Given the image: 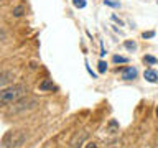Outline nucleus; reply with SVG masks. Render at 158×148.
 I'll use <instances>...</instances> for the list:
<instances>
[{
    "mask_svg": "<svg viewBox=\"0 0 158 148\" xmlns=\"http://www.w3.org/2000/svg\"><path fill=\"white\" fill-rule=\"evenodd\" d=\"M143 61L148 63V64H156V58H153V56H145V58H143Z\"/></svg>",
    "mask_w": 158,
    "mask_h": 148,
    "instance_id": "f8f14e48",
    "label": "nucleus"
},
{
    "mask_svg": "<svg viewBox=\"0 0 158 148\" xmlns=\"http://www.w3.org/2000/svg\"><path fill=\"white\" fill-rule=\"evenodd\" d=\"M156 115H158V109H156Z\"/></svg>",
    "mask_w": 158,
    "mask_h": 148,
    "instance_id": "6ab92c4d",
    "label": "nucleus"
},
{
    "mask_svg": "<svg viewBox=\"0 0 158 148\" xmlns=\"http://www.w3.org/2000/svg\"><path fill=\"white\" fill-rule=\"evenodd\" d=\"M106 5H110V7H118V2H110V0H104Z\"/></svg>",
    "mask_w": 158,
    "mask_h": 148,
    "instance_id": "2eb2a0df",
    "label": "nucleus"
},
{
    "mask_svg": "<svg viewBox=\"0 0 158 148\" xmlns=\"http://www.w3.org/2000/svg\"><path fill=\"white\" fill-rule=\"evenodd\" d=\"M2 3H3V0H0V5H2Z\"/></svg>",
    "mask_w": 158,
    "mask_h": 148,
    "instance_id": "a211bd4d",
    "label": "nucleus"
},
{
    "mask_svg": "<svg viewBox=\"0 0 158 148\" xmlns=\"http://www.w3.org/2000/svg\"><path fill=\"white\" fill-rule=\"evenodd\" d=\"M112 59H114V63H127V61H128L127 58H123V56H118V54H115V56H114Z\"/></svg>",
    "mask_w": 158,
    "mask_h": 148,
    "instance_id": "6e6552de",
    "label": "nucleus"
},
{
    "mask_svg": "<svg viewBox=\"0 0 158 148\" xmlns=\"http://www.w3.org/2000/svg\"><path fill=\"white\" fill-rule=\"evenodd\" d=\"M123 46H125L127 49H137V43H133V41H125V43H123Z\"/></svg>",
    "mask_w": 158,
    "mask_h": 148,
    "instance_id": "1a4fd4ad",
    "label": "nucleus"
},
{
    "mask_svg": "<svg viewBox=\"0 0 158 148\" xmlns=\"http://www.w3.org/2000/svg\"><path fill=\"white\" fill-rule=\"evenodd\" d=\"M112 18H114V22H118V25H123V22H122V20H118V18L115 17V15H114V17H112Z\"/></svg>",
    "mask_w": 158,
    "mask_h": 148,
    "instance_id": "f3484780",
    "label": "nucleus"
},
{
    "mask_svg": "<svg viewBox=\"0 0 158 148\" xmlns=\"http://www.w3.org/2000/svg\"><path fill=\"white\" fill-rule=\"evenodd\" d=\"M56 89V86L53 84L51 79H44V81L40 84V91H43V92H46V91H54Z\"/></svg>",
    "mask_w": 158,
    "mask_h": 148,
    "instance_id": "20e7f679",
    "label": "nucleus"
},
{
    "mask_svg": "<svg viewBox=\"0 0 158 148\" xmlns=\"http://www.w3.org/2000/svg\"><path fill=\"white\" fill-rule=\"evenodd\" d=\"M137 69L135 68H132V66H128V68H123L122 69V79L123 81H132V79H135L137 77Z\"/></svg>",
    "mask_w": 158,
    "mask_h": 148,
    "instance_id": "7ed1b4c3",
    "label": "nucleus"
},
{
    "mask_svg": "<svg viewBox=\"0 0 158 148\" xmlns=\"http://www.w3.org/2000/svg\"><path fill=\"white\" fill-rule=\"evenodd\" d=\"M23 10H25V8L20 5V7H17V8L13 10V15H15V17H22V15H23Z\"/></svg>",
    "mask_w": 158,
    "mask_h": 148,
    "instance_id": "9d476101",
    "label": "nucleus"
},
{
    "mask_svg": "<svg viewBox=\"0 0 158 148\" xmlns=\"http://www.w3.org/2000/svg\"><path fill=\"white\" fill-rule=\"evenodd\" d=\"M117 128H118V123H117L115 120H110V122H109V132H110V133H115Z\"/></svg>",
    "mask_w": 158,
    "mask_h": 148,
    "instance_id": "423d86ee",
    "label": "nucleus"
},
{
    "mask_svg": "<svg viewBox=\"0 0 158 148\" xmlns=\"http://www.w3.org/2000/svg\"><path fill=\"white\" fill-rule=\"evenodd\" d=\"M143 76L148 82H158V74L153 71V69H147L145 72H143Z\"/></svg>",
    "mask_w": 158,
    "mask_h": 148,
    "instance_id": "39448f33",
    "label": "nucleus"
},
{
    "mask_svg": "<svg viewBox=\"0 0 158 148\" xmlns=\"http://www.w3.org/2000/svg\"><path fill=\"white\" fill-rule=\"evenodd\" d=\"M25 94H27V87L22 86V84L0 89V105H8V104L17 102L25 96Z\"/></svg>",
    "mask_w": 158,
    "mask_h": 148,
    "instance_id": "f257e3e1",
    "label": "nucleus"
},
{
    "mask_svg": "<svg viewBox=\"0 0 158 148\" xmlns=\"http://www.w3.org/2000/svg\"><path fill=\"white\" fill-rule=\"evenodd\" d=\"M142 36L143 38H153V36H155V31H147V33H143Z\"/></svg>",
    "mask_w": 158,
    "mask_h": 148,
    "instance_id": "4468645a",
    "label": "nucleus"
},
{
    "mask_svg": "<svg viewBox=\"0 0 158 148\" xmlns=\"http://www.w3.org/2000/svg\"><path fill=\"white\" fill-rule=\"evenodd\" d=\"M74 7L84 8V7H86V0H74Z\"/></svg>",
    "mask_w": 158,
    "mask_h": 148,
    "instance_id": "9b49d317",
    "label": "nucleus"
},
{
    "mask_svg": "<svg viewBox=\"0 0 158 148\" xmlns=\"http://www.w3.org/2000/svg\"><path fill=\"white\" fill-rule=\"evenodd\" d=\"M25 142V133L23 132H20V130H12V132H8L7 135H5L3 138V145L5 148H17L20 146L22 143Z\"/></svg>",
    "mask_w": 158,
    "mask_h": 148,
    "instance_id": "f03ea898",
    "label": "nucleus"
},
{
    "mask_svg": "<svg viewBox=\"0 0 158 148\" xmlns=\"http://www.w3.org/2000/svg\"><path fill=\"white\" fill-rule=\"evenodd\" d=\"M8 77H10V76H8L7 72H0V86H3V84L8 81Z\"/></svg>",
    "mask_w": 158,
    "mask_h": 148,
    "instance_id": "0eeeda50",
    "label": "nucleus"
},
{
    "mask_svg": "<svg viewBox=\"0 0 158 148\" xmlns=\"http://www.w3.org/2000/svg\"><path fill=\"white\" fill-rule=\"evenodd\" d=\"M106 69H107V64L104 61H99V72H106Z\"/></svg>",
    "mask_w": 158,
    "mask_h": 148,
    "instance_id": "ddd939ff",
    "label": "nucleus"
},
{
    "mask_svg": "<svg viewBox=\"0 0 158 148\" xmlns=\"http://www.w3.org/2000/svg\"><path fill=\"white\" fill-rule=\"evenodd\" d=\"M86 148H97V145H96L94 142H89L87 145H86Z\"/></svg>",
    "mask_w": 158,
    "mask_h": 148,
    "instance_id": "dca6fc26",
    "label": "nucleus"
}]
</instances>
